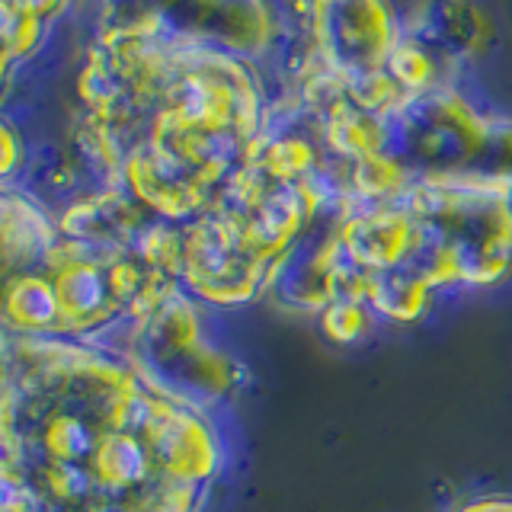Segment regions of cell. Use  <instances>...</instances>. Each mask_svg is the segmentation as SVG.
<instances>
[{
    "mask_svg": "<svg viewBox=\"0 0 512 512\" xmlns=\"http://www.w3.org/2000/svg\"><path fill=\"white\" fill-rule=\"evenodd\" d=\"M4 317L20 336H58L61 304L55 282L45 272H13L7 276Z\"/></svg>",
    "mask_w": 512,
    "mask_h": 512,
    "instance_id": "cell-1",
    "label": "cell"
},
{
    "mask_svg": "<svg viewBox=\"0 0 512 512\" xmlns=\"http://www.w3.org/2000/svg\"><path fill=\"white\" fill-rule=\"evenodd\" d=\"M320 320H324V330L330 340L336 343H349V340H359L365 324H368V304L362 301H333L320 311Z\"/></svg>",
    "mask_w": 512,
    "mask_h": 512,
    "instance_id": "cell-2",
    "label": "cell"
}]
</instances>
